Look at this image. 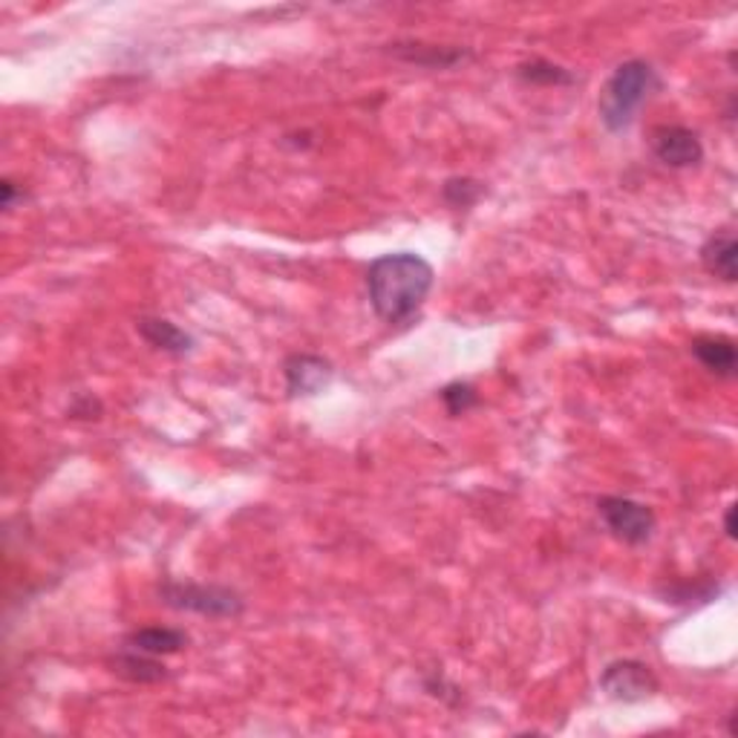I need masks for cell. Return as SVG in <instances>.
I'll list each match as a JSON object with an SVG mask.
<instances>
[{"instance_id":"cell-5","label":"cell","mask_w":738,"mask_h":738,"mask_svg":"<svg viewBox=\"0 0 738 738\" xmlns=\"http://www.w3.org/2000/svg\"><path fill=\"white\" fill-rule=\"evenodd\" d=\"M600 690L611 701H623V704H637V701L652 699L660 690L658 678L646 664L641 660H614L600 675Z\"/></svg>"},{"instance_id":"cell-8","label":"cell","mask_w":738,"mask_h":738,"mask_svg":"<svg viewBox=\"0 0 738 738\" xmlns=\"http://www.w3.org/2000/svg\"><path fill=\"white\" fill-rule=\"evenodd\" d=\"M690 352L699 358V364L718 378H733L738 370V350L733 338L724 335H699L690 343Z\"/></svg>"},{"instance_id":"cell-16","label":"cell","mask_w":738,"mask_h":738,"mask_svg":"<svg viewBox=\"0 0 738 738\" xmlns=\"http://www.w3.org/2000/svg\"><path fill=\"white\" fill-rule=\"evenodd\" d=\"M442 401H445L447 413L450 415H465L468 410H473V407L479 405V396L470 384L453 382L442 389Z\"/></svg>"},{"instance_id":"cell-3","label":"cell","mask_w":738,"mask_h":738,"mask_svg":"<svg viewBox=\"0 0 738 738\" xmlns=\"http://www.w3.org/2000/svg\"><path fill=\"white\" fill-rule=\"evenodd\" d=\"M162 604L176 611H194L202 618H237L246 604L234 588L206 586V583H165L160 588Z\"/></svg>"},{"instance_id":"cell-10","label":"cell","mask_w":738,"mask_h":738,"mask_svg":"<svg viewBox=\"0 0 738 738\" xmlns=\"http://www.w3.org/2000/svg\"><path fill=\"white\" fill-rule=\"evenodd\" d=\"M125 646L136 652H144V655H153V658H162V655H174V652L185 649L188 646V635L183 629H167V626H144L136 629L125 637Z\"/></svg>"},{"instance_id":"cell-4","label":"cell","mask_w":738,"mask_h":738,"mask_svg":"<svg viewBox=\"0 0 738 738\" xmlns=\"http://www.w3.org/2000/svg\"><path fill=\"white\" fill-rule=\"evenodd\" d=\"M597 514L604 519V525L611 531V537H618L626 546H643L652 540L655 534V511L643 502L626 500V496H604L597 502Z\"/></svg>"},{"instance_id":"cell-18","label":"cell","mask_w":738,"mask_h":738,"mask_svg":"<svg viewBox=\"0 0 738 738\" xmlns=\"http://www.w3.org/2000/svg\"><path fill=\"white\" fill-rule=\"evenodd\" d=\"M724 531H727L730 540H736V505H730L727 514H724Z\"/></svg>"},{"instance_id":"cell-1","label":"cell","mask_w":738,"mask_h":738,"mask_svg":"<svg viewBox=\"0 0 738 738\" xmlns=\"http://www.w3.org/2000/svg\"><path fill=\"white\" fill-rule=\"evenodd\" d=\"M436 283V271L415 251H393L373 260L366 271V292L384 324H407L419 315Z\"/></svg>"},{"instance_id":"cell-7","label":"cell","mask_w":738,"mask_h":738,"mask_svg":"<svg viewBox=\"0 0 738 738\" xmlns=\"http://www.w3.org/2000/svg\"><path fill=\"white\" fill-rule=\"evenodd\" d=\"M286 387L292 396H318L326 384L332 382V364L320 355H289L283 364Z\"/></svg>"},{"instance_id":"cell-2","label":"cell","mask_w":738,"mask_h":738,"mask_svg":"<svg viewBox=\"0 0 738 738\" xmlns=\"http://www.w3.org/2000/svg\"><path fill=\"white\" fill-rule=\"evenodd\" d=\"M658 84V72L652 70V65H646L641 58L623 61L618 70L611 72L606 87L600 90V98H597V113H600L606 130H611V133L626 130L635 121L641 104L652 96V90Z\"/></svg>"},{"instance_id":"cell-14","label":"cell","mask_w":738,"mask_h":738,"mask_svg":"<svg viewBox=\"0 0 738 738\" xmlns=\"http://www.w3.org/2000/svg\"><path fill=\"white\" fill-rule=\"evenodd\" d=\"M516 75H519L525 84H537V87H563V84H574L572 72L560 65H551L546 58L525 61V65H519Z\"/></svg>"},{"instance_id":"cell-9","label":"cell","mask_w":738,"mask_h":738,"mask_svg":"<svg viewBox=\"0 0 738 738\" xmlns=\"http://www.w3.org/2000/svg\"><path fill=\"white\" fill-rule=\"evenodd\" d=\"M701 262L713 278H722L724 283L738 280V243L730 231H718L701 246Z\"/></svg>"},{"instance_id":"cell-15","label":"cell","mask_w":738,"mask_h":738,"mask_svg":"<svg viewBox=\"0 0 738 738\" xmlns=\"http://www.w3.org/2000/svg\"><path fill=\"white\" fill-rule=\"evenodd\" d=\"M484 183L473 179V176H450L445 185H442V199L453 211H468L484 197Z\"/></svg>"},{"instance_id":"cell-13","label":"cell","mask_w":738,"mask_h":738,"mask_svg":"<svg viewBox=\"0 0 738 738\" xmlns=\"http://www.w3.org/2000/svg\"><path fill=\"white\" fill-rule=\"evenodd\" d=\"M396 56L410 65L430 67V70H447V67L465 61L470 52L456 47H433V44H396Z\"/></svg>"},{"instance_id":"cell-6","label":"cell","mask_w":738,"mask_h":738,"mask_svg":"<svg viewBox=\"0 0 738 738\" xmlns=\"http://www.w3.org/2000/svg\"><path fill=\"white\" fill-rule=\"evenodd\" d=\"M652 151L658 156L660 165L683 171V167H695L704 160V144L699 133L681 125H664L652 133Z\"/></svg>"},{"instance_id":"cell-12","label":"cell","mask_w":738,"mask_h":738,"mask_svg":"<svg viewBox=\"0 0 738 738\" xmlns=\"http://www.w3.org/2000/svg\"><path fill=\"white\" fill-rule=\"evenodd\" d=\"M113 672L121 675V678H128V681H133V683H156L167 678L160 658L144 655V652L128 649V646H125L116 658H113Z\"/></svg>"},{"instance_id":"cell-17","label":"cell","mask_w":738,"mask_h":738,"mask_svg":"<svg viewBox=\"0 0 738 738\" xmlns=\"http://www.w3.org/2000/svg\"><path fill=\"white\" fill-rule=\"evenodd\" d=\"M0 191H3V208H15V199H17V188H15V183H12V179H3V183H0Z\"/></svg>"},{"instance_id":"cell-11","label":"cell","mask_w":738,"mask_h":738,"mask_svg":"<svg viewBox=\"0 0 738 738\" xmlns=\"http://www.w3.org/2000/svg\"><path fill=\"white\" fill-rule=\"evenodd\" d=\"M139 335L151 343L153 350H162L167 355H185L194 350V338L185 329L165 318H142L136 324Z\"/></svg>"}]
</instances>
